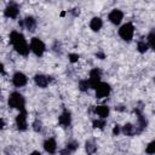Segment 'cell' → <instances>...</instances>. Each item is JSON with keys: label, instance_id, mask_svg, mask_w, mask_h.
I'll return each instance as SVG.
<instances>
[{"label": "cell", "instance_id": "6da1fadb", "mask_svg": "<svg viewBox=\"0 0 155 155\" xmlns=\"http://www.w3.org/2000/svg\"><path fill=\"white\" fill-rule=\"evenodd\" d=\"M10 42L12 44L15 51L17 53L22 54V56H27L29 53V51H31L30 46L25 41L24 35L22 33H19V31H16V30L11 31V34H10Z\"/></svg>", "mask_w": 155, "mask_h": 155}, {"label": "cell", "instance_id": "7a4b0ae2", "mask_svg": "<svg viewBox=\"0 0 155 155\" xmlns=\"http://www.w3.org/2000/svg\"><path fill=\"white\" fill-rule=\"evenodd\" d=\"M8 105L11 108H15V109H18V110H23L24 105H25V99L19 92H12L10 94V97H8Z\"/></svg>", "mask_w": 155, "mask_h": 155}, {"label": "cell", "instance_id": "3957f363", "mask_svg": "<svg viewBox=\"0 0 155 155\" xmlns=\"http://www.w3.org/2000/svg\"><path fill=\"white\" fill-rule=\"evenodd\" d=\"M133 33H134V27L132 23H126L121 25V28L119 29V35L125 41H131L133 38Z\"/></svg>", "mask_w": 155, "mask_h": 155}, {"label": "cell", "instance_id": "277c9868", "mask_svg": "<svg viewBox=\"0 0 155 155\" xmlns=\"http://www.w3.org/2000/svg\"><path fill=\"white\" fill-rule=\"evenodd\" d=\"M30 50H31V52H33L35 56L41 57V56L44 54L46 47H45V44H44L39 38H33V39L30 40Z\"/></svg>", "mask_w": 155, "mask_h": 155}, {"label": "cell", "instance_id": "5b68a950", "mask_svg": "<svg viewBox=\"0 0 155 155\" xmlns=\"http://www.w3.org/2000/svg\"><path fill=\"white\" fill-rule=\"evenodd\" d=\"M94 90H96V97L97 98H104V97L109 96V93L111 91V87L107 82H99Z\"/></svg>", "mask_w": 155, "mask_h": 155}, {"label": "cell", "instance_id": "8992f818", "mask_svg": "<svg viewBox=\"0 0 155 155\" xmlns=\"http://www.w3.org/2000/svg\"><path fill=\"white\" fill-rule=\"evenodd\" d=\"M16 126L19 131H25L27 130L28 124H27V111H25V109L19 110L18 115L16 116Z\"/></svg>", "mask_w": 155, "mask_h": 155}, {"label": "cell", "instance_id": "52a82bcc", "mask_svg": "<svg viewBox=\"0 0 155 155\" xmlns=\"http://www.w3.org/2000/svg\"><path fill=\"white\" fill-rule=\"evenodd\" d=\"M101 78H102V71L98 69V68H94L90 71V84H91V87L96 88L97 85L101 82Z\"/></svg>", "mask_w": 155, "mask_h": 155}, {"label": "cell", "instance_id": "ba28073f", "mask_svg": "<svg viewBox=\"0 0 155 155\" xmlns=\"http://www.w3.org/2000/svg\"><path fill=\"white\" fill-rule=\"evenodd\" d=\"M18 13H19V8H18L17 4H15V2L8 4L5 8V11H4V15L7 18H17Z\"/></svg>", "mask_w": 155, "mask_h": 155}, {"label": "cell", "instance_id": "9c48e42d", "mask_svg": "<svg viewBox=\"0 0 155 155\" xmlns=\"http://www.w3.org/2000/svg\"><path fill=\"white\" fill-rule=\"evenodd\" d=\"M27 81H28L27 76H25L23 73H21V71L15 73L13 76H12V84H13L16 87H22V86H24V85L27 84Z\"/></svg>", "mask_w": 155, "mask_h": 155}, {"label": "cell", "instance_id": "30bf717a", "mask_svg": "<svg viewBox=\"0 0 155 155\" xmlns=\"http://www.w3.org/2000/svg\"><path fill=\"white\" fill-rule=\"evenodd\" d=\"M108 18H109V21H110L113 24L117 25V24H120V23H121L122 18H124V13H122V11H120V10L115 8V10H113V11L109 13Z\"/></svg>", "mask_w": 155, "mask_h": 155}, {"label": "cell", "instance_id": "8fae6325", "mask_svg": "<svg viewBox=\"0 0 155 155\" xmlns=\"http://www.w3.org/2000/svg\"><path fill=\"white\" fill-rule=\"evenodd\" d=\"M71 124V114L69 110L64 109L63 113L59 115V125L63 127H69Z\"/></svg>", "mask_w": 155, "mask_h": 155}, {"label": "cell", "instance_id": "7c38bea8", "mask_svg": "<svg viewBox=\"0 0 155 155\" xmlns=\"http://www.w3.org/2000/svg\"><path fill=\"white\" fill-rule=\"evenodd\" d=\"M50 80H51L50 76H46V75H42V74H36V75L34 76V81H35V84H36L39 87H41V88L47 87Z\"/></svg>", "mask_w": 155, "mask_h": 155}, {"label": "cell", "instance_id": "4fadbf2b", "mask_svg": "<svg viewBox=\"0 0 155 155\" xmlns=\"http://www.w3.org/2000/svg\"><path fill=\"white\" fill-rule=\"evenodd\" d=\"M44 149L46 153L48 154H53L56 153V149H57V143L53 138H47L45 142H44Z\"/></svg>", "mask_w": 155, "mask_h": 155}, {"label": "cell", "instance_id": "5bb4252c", "mask_svg": "<svg viewBox=\"0 0 155 155\" xmlns=\"http://www.w3.org/2000/svg\"><path fill=\"white\" fill-rule=\"evenodd\" d=\"M23 24H24V27H25L29 31H34L35 28H36V21H35V18H34L33 16L25 17L24 21H23Z\"/></svg>", "mask_w": 155, "mask_h": 155}, {"label": "cell", "instance_id": "9a60e30c", "mask_svg": "<svg viewBox=\"0 0 155 155\" xmlns=\"http://www.w3.org/2000/svg\"><path fill=\"white\" fill-rule=\"evenodd\" d=\"M94 113L98 116H101L102 119H105L109 115V107L108 105H97L94 109Z\"/></svg>", "mask_w": 155, "mask_h": 155}, {"label": "cell", "instance_id": "2e32d148", "mask_svg": "<svg viewBox=\"0 0 155 155\" xmlns=\"http://www.w3.org/2000/svg\"><path fill=\"white\" fill-rule=\"evenodd\" d=\"M121 131H122V133H124L125 136H128V137H132V136L137 134V132H136V126H133L132 124H125Z\"/></svg>", "mask_w": 155, "mask_h": 155}, {"label": "cell", "instance_id": "e0dca14e", "mask_svg": "<svg viewBox=\"0 0 155 155\" xmlns=\"http://www.w3.org/2000/svg\"><path fill=\"white\" fill-rule=\"evenodd\" d=\"M103 25V22L99 17H93L90 22V28L93 30V31H98Z\"/></svg>", "mask_w": 155, "mask_h": 155}, {"label": "cell", "instance_id": "ac0fdd59", "mask_svg": "<svg viewBox=\"0 0 155 155\" xmlns=\"http://www.w3.org/2000/svg\"><path fill=\"white\" fill-rule=\"evenodd\" d=\"M85 149H86V151L88 154H93L97 150V145H96V143L93 140H87L86 144H85Z\"/></svg>", "mask_w": 155, "mask_h": 155}, {"label": "cell", "instance_id": "d6986e66", "mask_svg": "<svg viewBox=\"0 0 155 155\" xmlns=\"http://www.w3.org/2000/svg\"><path fill=\"white\" fill-rule=\"evenodd\" d=\"M148 44H149V46L155 51V29L151 30V31L148 34Z\"/></svg>", "mask_w": 155, "mask_h": 155}, {"label": "cell", "instance_id": "ffe728a7", "mask_svg": "<svg viewBox=\"0 0 155 155\" xmlns=\"http://www.w3.org/2000/svg\"><path fill=\"white\" fill-rule=\"evenodd\" d=\"M148 47H149V44H147L144 40H140V41H138V44H137V48H138V51H139L140 53L147 52V51H148Z\"/></svg>", "mask_w": 155, "mask_h": 155}, {"label": "cell", "instance_id": "44dd1931", "mask_svg": "<svg viewBox=\"0 0 155 155\" xmlns=\"http://www.w3.org/2000/svg\"><path fill=\"white\" fill-rule=\"evenodd\" d=\"M78 148H79V143H78L76 140H70V142L67 143V150H68L69 153L75 151Z\"/></svg>", "mask_w": 155, "mask_h": 155}, {"label": "cell", "instance_id": "7402d4cb", "mask_svg": "<svg viewBox=\"0 0 155 155\" xmlns=\"http://www.w3.org/2000/svg\"><path fill=\"white\" fill-rule=\"evenodd\" d=\"M90 87H91L90 80H81V81L79 82V88H80V91H82V92L87 91Z\"/></svg>", "mask_w": 155, "mask_h": 155}, {"label": "cell", "instance_id": "603a6c76", "mask_svg": "<svg viewBox=\"0 0 155 155\" xmlns=\"http://www.w3.org/2000/svg\"><path fill=\"white\" fill-rule=\"evenodd\" d=\"M104 126H105V120L102 119V117L93 121V127L94 128H104Z\"/></svg>", "mask_w": 155, "mask_h": 155}, {"label": "cell", "instance_id": "cb8c5ba5", "mask_svg": "<svg viewBox=\"0 0 155 155\" xmlns=\"http://www.w3.org/2000/svg\"><path fill=\"white\" fill-rule=\"evenodd\" d=\"M33 130H34L35 132H40V131L42 130V124H41L40 120H35V121L33 122Z\"/></svg>", "mask_w": 155, "mask_h": 155}, {"label": "cell", "instance_id": "d4e9b609", "mask_svg": "<svg viewBox=\"0 0 155 155\" xmlns=\"http://www.w3.org/2000/svg\"><path fill=\"white\" fill-rule=\"evenodd\" d=\"M145 151H147L148 154H155V140H153V142H150V143L148 144Z\"/></svg>", "mask_w": 155, "mask_h": 155}, {"label": "cell", "instance_id": "484cf974", "mask_svg": "<svg viewBox=\"0 0 155 155\" xmlns=\"http://www.w3.org/2000/svg\"><path fill=\"white\" fill-rule=\"evenodd\" d=\"M78 59H79V54H78V53H70V54H69V61H70L71 63L78 62Z\"/></svg>", "mask_w": 155, "mask_h": 155}, {"label": "cell", "instance_id": "4316f807", "mask_svg": "<svg viewBox=\"0 0 155 155\" xmlns=\"http://www.w3.org/2000/svg\"><path fill=\"white\" fill-rule=\"evenodd\" d=\"M120 131H121L120 126H119V125H115L114 128H113V134H114V136H117V134L120 133Z\"/></svg>", "mask_w": 155, "mask_h": 155}, {"label": "cell", "instance_id": "83f0119b", "mask_svg": "<svg viewBox=\"0 0 155 155\" xmlns=\"http://www.w3.org/2000/svg\"><path fill=\"white\" fill-rule=\"evenodd\" d=\"M96 57H97V58H99V59H104V58H105V54H104L103 52H101V51H99V52H97V53H96Z\"/></svg>", "mask_w": 155, "mask_h": 155}, {"label": "cell", "instance_id": "f1b7e54d", "mask_svg": "<svg viewBox=\"0 0 155 155\" xmlns=\"http://www.w3.org/2000/svg\"><path fill=\"white\" fill-rule=\"evenodd\" d=\"M71 12H73V15H74V16H78V15H79V8H73V11H71Z\"/></svg>", "mask_w": 155, "mask_h": 155}, {"label": "cell", "instance_id": "f546056e", "mask_svg": "<svg viewBox=\"0 0 155 155\" xmlns=\"http://www.w3.org/2000/svg\"><path fill=\"white\" fill-rule=\"evenodd\" d=\"M5 127V121H4V119H1V130Z\"/></svg>", "mask_w": 155, "mask_h": 155}, {"label": "cell", "instance_id": "4dcf8cb0", "mask_svg": "<svg viewBox=\"0 0 155 155\" xmlns=\"http://www.w3.org/2000/svg\"><path fill=\"white\" fill-rule=\"evenodd\" d=\"M154 81H155V78H154Z\"/></svg>", "mask_w": 155, "mask_h": 155}]
</instances>
